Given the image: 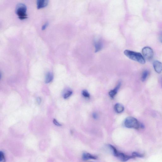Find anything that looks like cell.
Returning a JSON list of instances; mask_svg holds the SVG:
<instances>
[{"label":"cell","instance_id":"6da1fadb","mask_svg":"<svg viewBox=\"0 0 162 162\" xmlns=\"http://www.w3.org/2000/svg\"><path fill=\"white\" fill-rule=\"evenodd\" d=\"M124 53L126 56L131 60L142 64H144L145 63L144 58L140 53L130 50H126L124 51Z\"/></svg>","mask_w":162,"mask_h":162},{"label":"cell","instance_id":"7a4b0ae2","mask_svg":"<svg viewBox=\"0 0 162 162\" xmlns=\"http://www.w3.org/2000/svg\"><path fill=\"white\" fill-rule=\"evenodd\" d=\"M109 147L111 150L113 155L118 158L119 160L123 162H125L130 159L134 158L132 156H129L122 153L120 152L112 145H109Z\"/></svg>","mask_w":162,"mask_h":162},{"label":"cell","instance_id":"3957f363","mask_svg":"<svg viewBox=\"0 0 162 162\" xmlns=\"http://www.w3.org/2000/svg\"><path fill=\"white\" fill-rule=\"evenodd\" d=\"M125 125L128 128H133L138 129L140 127V123L138 120L134 117L129 116L125 120Z\"/></svg>","mask_w":162,"mask_h":162},{"label":"cell","instance_id":"277c9868","mask_svg":"<svg viewBox=\"0 0 162 162\" xmlns=\"http://www.w3.org/2000/svg\"><path fill=\"white\" fill-rule=\"evenodd\" d=\"M26 11L27 7L25 5L20 3L17 5L15 12L20 19L23 20L27 18L28 16L26 14Z\"/></svg>","mask_w":162,"mask_h":162},{"label":"cell","instance_id":"5b68a950","mask_svg":"<svg viewBox=\"0 0 162 162\" xmlns=\"http://www.w3.org/2000/svg\"><path fill=\"white\" fill-rule=\"evenodd\" d=\"M142 55L145 59L150 60L152 59L153 56V52L150 47H146L142 49Z\"/></svg>","mask_w":162,"mask_h":162},{"label":"cell","instance_id":"8992f818","mask_svg":"<svg viewBox=\"0 0 162 162\" xmlns=\"http://www.w3.org/2000/svg\"><path fill=\"white\" fill-rule=\"evenodd\" d=\"M153 68L155 71L158 73H161L162 72V63L158 60H154L153 62Z\"/></svg>","mask_w":162,"mask_h":162},{"label":"cell","instance_id":"52a82bcc","mask_svg":"<svg viewBox=\"0 0 162 162\" xmlns=\"http://www.w3.org/2000/svg\"><path fill=\"white\" fill-rule=\"evenodd\" d=\"M97 159V156L92 155L90 153L87 152H84L82 154V159L84 161L90 160V159H94L96 160Z\"/></svg>","mask_w":162,"mask_h":162},{"label":"cell","instance_id":"ba28073f","mask_svg":"<svg viewBox=\"0 0 162 162\" xmlns=\"http://www.w3.org/2000/svg\"><path fill=\"white\" fill-rule=\"evenodd\" d=\"M48 1L47 0H38L37 2V8L38 9H41L46 7L48 5Z\"/></svg>","mask_w":162,"mask_h":162},{"label":"cell","instance_id":"9c48e42d","mask_svg":"<svg viewBox=\"0 0 162 162\" xmlns=\"http://www.w3.org/2000/svg\"><path fill=\"white\" fill-rule=\"evenodd\" d=\"M114 109L117 113H120L123 112L124 110V107L123 105L118 103L115 106Z\"/></svg>","mask_w":162,"mask_h":162},{"label":"cell","instance_id":"30bf717a","mask_svg":"<svg viewBox=\"0 0 162 162\" xmlns=\"http://www.w3.org/2000/svg\"><path fill=\"white\" fill-rule=\"evenodd\" d=\"M120 86H121V84L119 83L114 89L111 90L109 92V95L111 98H114L116 95V94L118 89L120 88Z\"/></svg>","mask_w":162,"mask_h":162},{"label":"cell","instance_id":"8fae6325","mask_svg":"<svg viewBox=\"0 0 162 162\" xmlns=\"http://www.w3.org/2000/svg\"><path fill=\"white\" fill-rule=\"evenodd\" d=\"M53 77L52 74L50 73H48L46 75V79H45V83H50L53 80Z\"/></svg>","mask_w":162,"mask_h":162},{"label":"cell","instance_id":"7c38bea8","mask_svg":"<svg viewBox=\"0 0 162 162\" xmlns=\"http://www.w3.org/2000/svg\"><path fill=\"white\" fill-rule=\"evenodd\" d=\"M149 75V72L147 70L144 71L142 74L141 79L143 81H145L146 79Z\"/></svg>","mask_w":162,"mask_h":162},{"label":"cell","instance_id":"4fadbf2b","mask_svg":"<svg viewBox=\"0 0 162 162\" xmlns=\"http://www.w3.org/2000/svg\"><path fill=\"white\" fill-rule=\"evenodd\" d=\"M95 51L96 52L100 50L102 48V45L101 43L99 42H97L95 43Z\"/></svg>","mask_w":162,"mask_h":162},{"label":"cell","instance_id":"5bb4252c","mask_svg":"<svg viewBox=\"0 0 162 162\" xmlns=\"http://www.w3.org/2000/svg\"><path fill=\"white\" fill-rule=\"evenodd\" d=\"M132 156L134 158L135 157H140V158H142L144 157V155L143 154H140L136 152H134L132 153Z\"/></svg>","mask_w":162,"mask_h":162},{"label":"cell","instance_id":"9a60e30c","mask_svg":"<svg viewBox=\"0 0 162 162\" xmlns=\"http://www.w3.org/2000/svg\"><path fill=\"white\" fill-rule=\"evenodd\" d=\"M5 160L4 154L3 153L0 151V162H5Z\"/></svg>","mask_w":162,"mask_h":162},{"label":"cell","instance_id":"2e32d148","mask_svg":"<svg viewBox=\"0 0 162 162\" xmlns=\"http://www.w3.org/2000/svg\"><path fill=\"white\" fill-rule=\"evenodd\" d=\"M82 95L86 98H89L90 97V95L88 92L86 90H84L82 91Z\"/></svg>","mask_w":162,"mask_h":162},{"label":"cell","instance_id":"e0dca14e","mask_svg":"<svg viewBox=\"0 0 162 162\" xmlns=\"http://www.w3.org/2000/svg\"><path fill=\"white\" fill-rule=\"evenodd\" d=\"M72 94V92L71 91H68L64 94V98H65V99L68 98V97H69Z\"/></svg>","mask_w":162,"mask_h":162},{"label":"cell","instance_id":"ac0fdd59","mask_svg":"<svg viewBox=\"0 0 162 162\" xmlns=\"http://www.w3.org/2000/svg\"><path fill=\"white\" fill-rule=\"evenodd\" d=\"M53 122L54 124L55 125H56L58 126H60L61 125V124H60L55 119H54Z\"/></svg>","mask_w":162,"mask_h":162},{"label":"cell","instance_id":"d6986e66","mask_svg":"<svg viewBox=\"0 0 162 162\" xmlns=\"http://www.w3.org/2000/svg\"><path fill=\"white\" fill-rule=\"evenodd\" d=\"M48 23H45V24H44L43 26H42V30H45V29H46V28H47V26H48Z\"/></svg>","mask_w":162,"mask_h":162},{"label":"cell","instance_id":"ffe728a7","mask_svg":"<svg viewBox=\"0 0 162 162\" xmlns=\"http://www.w3.org/2000/svg\"><path fill=\"white\" fill-rule=\"evenodd\" d=\"M159 40L162 43V33L160 34L159 36Z\"/></svg>","mask_w":162,"mask_h":162},{"label":"cell","instance_id":"44dd1931","mask_svg":"<svg viewBox=\"0 0 162 162\" xmlns=\"http://www.w3.org/2000/svg\"><path fill=\"white\" fill-rule=\"evenodd\" d=\"M93 116L94 118H97V115L96 113H94L93 115Z\"/></svg>","mask_w":162,"mask_h":162},{"label":"cell","instance_id":"7402d4cb","mask_svg":"<svg viewBox=\"0 0 162 162\" xmlns=\"http://www.w3.org/2000/svg\"><path fill=\"white\" fill-rule=\"evenodd\" d=\"M41 99L40 98H37V102H38V103H41Z\"/></svg>","mask_w":162,"mask_h":162}]
</instances>
